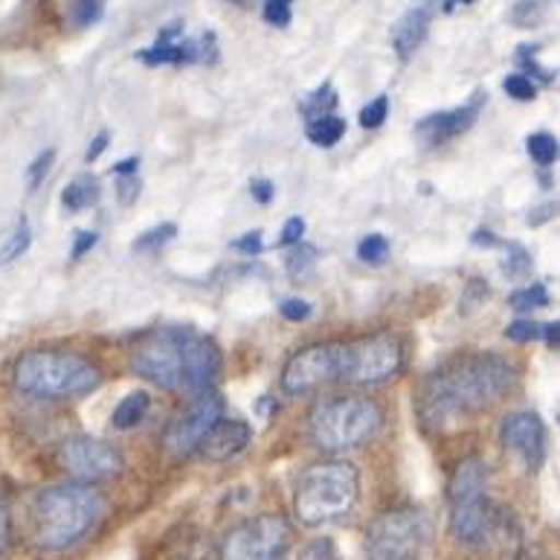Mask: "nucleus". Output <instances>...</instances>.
Masks as SVG:
<instances>
[{
	"instance_id": "nucleus-48",
	"label": "nucleus",
	"mask_w": 560,
	"mask_h": 560,
	"mask_svg": "<svg viewBox=\"0 0 560 560\" xmlns=\"http://www.w3.org/2000/svg\"><path fill=\"white\" fill-rule=\"evenodd\" d=\"M137 168H140V160L128 158V160H122V163H117V166L110 168V172H114V175H137Z\"/></svg>"
},
{
	"instance_id": "nucleus-49",
	"label": "nucleus",
	"mask_w": 560,
	"mask_h": 560,
	"mask_svg": "<svg viewBox=\"0 0 560 560\" xmlns=\"http://www.w3.org/2000/svg\"><path fill=\"white\" fill-rule=\"evenodd\" d=\"M474 242H477V244H497V238L491 235V230H477Z\"/></svg>"
},
{
	"instance_id": "nucleus-30",
	"label": "nucleus",
	"mask_w": 560,
	"mask_h": 560,
	"mask_svg": "<svg viewBox=\"0 0 560 560\" xmlns=\"http://www.w3.org/2000/svg\"><path fill=\"white\" fill-rule=\"evenodd\" d=\"M105 12V0H73L70 7V21L75 26H91L96 24Z\"/></svg>"
},
{
	"instance_id": "nucleus-41",
	"label": "nucleus",
	"mask_w": 560,
	"mask_h": 560,
	"mask_svg": "<svg viewBox=\"0 0 560 560\" xmlns=\"http://www.w3.org/2000/svg\"><path fill=\"white\" fill-rule=\"evenodd\" d=\"M119 177V186H117V192H119V201L126 203H135L137 201V195H140V180H137V175H117Z\"/></svg>"
},
{
	"instance_id": "nucleus-32",
	"label": "nucleus",
	"mask_w": 560,
	"mask_h": 560,
	"mask_svg": "<svg viewBox=\"0 0 560 560\" xmlns=\"http://www.w3.org/2000/svg\"><path fill=\"white\" fill-rule=\"evenodd\" d=\"M386 114H389V100L386 96H377L366 105V108L360 110V126L363 128H381L384 126Z\"/></svg>"
},
{
	"instance_id": "nucleus-44",
	"label": "nucleus",
	"mask_w": 560,
	"mask_h": 560,
	"mask_svg": "<svg viewBox=\"0 0 560 560\" xmlns=\"http://www.w3.org/2000/svg\"><path fill=\"white\" fill-rule=\"evenodd\" d=\"M250 195L259 203H270V201H273V195H277V186L261 177V180H253V184H250Z\"/></svg>"
},
{
	"instance_id": "nucleus-7",
	"label": "nucleus",
	"mask_w": 560,
	"mask_h": 560,
	"mask_svg": "<svg viewBox=\"0 0 560 560\" xmlns=\"http://www.w3.org/2000/svg\"><path fill=\"white\" fill-rule=\"evenodd\" d=\"M430 535L424 511L395 509L384 511L366 526V560H419Z\"/></svg>"
},
{
	"instance_id": "nucleus-11",
	"label": "nucleus",
	"mask_w": 560,
	"mask_h": 560,
	"mask_svg": "<svg viewBox=\"0 0 560 560\" xmlns=\"http://www.w3.org/2000/svg\"><path fill=\"white\" fill-rule=\"evenodd\" d=\"M224 419V398L212 389H201L198 398L189 404V410L180 412L172 424H168L166 435H163V447L168 456L175 459H186L198 453L201 442L207 439L212 427Z\"/></svg>"
},
{
	"instance_id": "nucleus-12",
	"label": "nucleus",
	"mask_w": 560,
	"mask_h": 560,
	"mask_svg": "<svg viewBox=\"0 0 560 560\" xmlns=\"http://www.w3.org/2000/svg\"><path fill=\"white\" fill-rule=\"evenodd\" d=\"M59 465L79 482H105L122 474V453L96 435H73L59 447Z\"/></svg>"
},
{
	"instance_id": "nucleus-28",
	"label": "nucleus",
	"mask_w": 560,
	"mask_h": 560,
	"mask_svg": "<svg viewBox=\"0 0 560 560\" xmlns=\"http://www.w3.org/2000/svg\"><path fill=\"white\" fill-rule=\"evenodd\" d=\"M30 244H33V233H30V224L21 221L15 233L9 235V242L3 244V250H0V268H7L15 259H21L26 250H30Z\"/></svg>"
},
{
	"instance_id": "nucleus-13",
	"label": "nucleus",
	"mask_w": 560,
	"mask_h": 560,
	"mask_svg": "<svg viewBox=\"0 0 560 560\" xmlns=\"http://www.w3.org/2000/svg\"><path fill=\"white\" fill-rule=\"evenodd\" d=\"M451 535L465 546H491L505 537V509L482 493L474 500L451 502Z\"/></svg>"
},
{
	"instance_id": "nucleus-24",
	"label": "nucleus",
	"mask_w": 560,
	"mask_h": 560,
	"mask_svg": "<svg viewBox=\"0 0 560 560\" xmlns=\"http://www.w3.org/2000/svg\"><path fill=\"white\" fill-rule=\"evenodd\" d=\"M526 151L537 166H552L558 160V140L552 135H546V131H537L526 140Z\"/></svg>"
},
{
	"instance_id": "nucleus-26",
	"label": "nucleus",
	"mask_w": 560,
	"mask_h": 560,
	"mask_svg": "<svg viewBox=\"0 0 560 560\" xmlns=\"http://www.w3.org/2000/svg\"><path fill=\"white\" fill-rule=\"evenodd\" d=\"M509 305L514 311L544 308V305H549V291H546V288L540 282L528 284V288H520V291L511 293Z\"/></svg>"
},
{
	"instance_id": "nucleus-50",
	"label": "nucleus",
	"mask_w": 560,
	"mask_h": 560,
	"mask_svg": "<svg viewBox=\"0 0 560 560\" xmlns=\"http://www.w3.org/2000/svg\"><path fill=\"white\" fill-rule=\"evenodd\" d=\"M468 3H474V0H447V3H444V9H453V7H468Z\"/></svg>"
},
{
	"instance_id": "nucleus-33",
	"label": "nucleus",
	"mask_w": 560,
	"mask_h": 560,
	"mask_svg": "<svg viewBox=\"0 0 560 560\" xmlns=\"http://www.w3.org/2000/svg\"><path fill=\"white\" fill-rule=\"evenodd\" d=\"M505 337L514 340V343H532V340L540 337V323H535V319H514L505 328Z\"/></svg>"
},
{
	"instance_id": "nucleus-5",
	"label": "nucleus",
	"mask_w": 560,
	"mask_h": 560,
	"mask_svg": "<svg viewBox=\"0 0 560 560\" xmlns=\"http://www.w3.org/2000/svg\"><path fill=\"white\" fill-rule=\"evenodd\" d=\"M102 384L100 366L91 360L61 349H33L15 363V386L33 398H79Z\"/></svg>"
},
{
	"instance_id": "nucleus-31",
	"label": "nucleus",
	"mask_w": 560,
	"mask_h": 560,
	"mask_svg": "<svg viewBox=\"0 0 560 560\" xmlns=\"http://www.w3.org/2000/svg\"><path fill=\"white\" fill-rule=\"evenodd\" d=\"M502 88H505V93H509L511 100H517V102H528V100H535V96H537V84L532 82L526 73L505 75Z\"/></svg>"
},
{
	"instance_id": "nucleus-29",
	"label": "nucleus",
	"mask_w": 560,
	"mask_h": 560,
	"mask_svg": "<svg viewBox=\"0 0 560 560\" xmlns=\"http://www.w3.org/2000/svg\"><path fill=\"white\" fill-rule=\"evenodd\" d=\"M386 256H389V242H386V235L369 233L366 238L358 244V259L366 261V265H384Z\"/></svg>"
},
{
	"instance_id": "nucleus-34",
	"label": "nucleus",
	"mask_w": 560,
	"mask_h": 560,
	"mask_svg": "<svg viewBox=\"0 0 560 560\" xmlns=\"http://www.w3.org/2000/svg\"><path fill=\"white\" fill-rule=\"evenodd\" d=\"M502 268L509 270L511 277H520V273L532 270V256L526 253V247H520V244L511 242L509 244V259L502 261Z\"/></svg>"
},
{
	"instance_id": "nucleus-42",
	"label": "nucleus",
	"mask_w": 560,
	"mask_h": 560,
	"mask_svg": "<svg viewBox=\"0 0 560 560\" xmlns=\"http://www.w3.org/2000/svg\"><path fill=\"white\" fill-rule=\"evenodd\" d=\"M96 242H100V235L93 233V230H75V242H73V259H82L84 253L91 250V247H96Z\"/></svg>"
},
{
	"instance_id": "nucleus-17",
	"label": "nucleus",
	"mask_w": 560,
	"mask_h": 560,
	"mask_svg": "<svg viewBox=\"0 0 560 560\" xmlns=\"http://www.w3.org/2000/svg\"><path fill=\"white\" fill-rule=\"evenodd\" d=\"M439 3L435 0H416L393 26V47L398 52V59H412V52L424 44L427 33H430V21H433Z\"/></svg>"
},
{
	"instance_id": "nucleus-8",
	"label": "nucleus",
	"mask_w": 560,
	"mask_h": 560,
	"mask_svg": "<svg viewBox=\"0 0 560 560\" xmlns=\"http://www.w3.org/2000/svg\"><path fill=\"white\" fill-rule=\"evenodd\" d=\"M404 340L398 335L381 331V335L358 337L351 343H343V375L340 381L358 386L386 384L404 369Z\"/></svg>"
},
{
	"instance_id": "nucleus-19",
	"label": "nucleus",
	"mask_w": 560,
	"mask_h": 560,
	"mask_svg": "<svg viewBox=\"0 0 560 560\" xmlns=\"http://www.w3.org/2000/svg\"><path fill=\"white\" fill-rule=\"evenodd\" d=\"M488 488V468L486 462L479 456H468L456 465L451 477V486H447V500L462 502L474 500V497H482Z\"/></svg>"
},
{
	"instance_id": "nucleus-23",
	"label": "nucleus",
	"mask_w": 560,
	"mask_h": 560,
	"mask_svg": "<svg viewBox=\"0 0 560 560\" xmlns=\"http://www.w3.org/2000/svg\"><path fill=\"white\" fill-rule=\"evenodd\" d=\"M335 108H337V93L331 84H323V88H317V91L311 93L308 100L300 105L302 117L308 119V122L317 117H326V114H335Z\"/></svg>"
},
{
	"instance_id": "nucleus-3",
	"label": "nucleus",
	"mask_w": 560,
	"mask_h": 560,
	"mask_svg": "<svg viewBox=\"0 0 560 560\" xmlns=\"http://www.w3.org/2000/svg\"><path fill=\"white\" fill-rule=\"evenodd\" d=\"M105 514V500L91 482H61L35 493L33 537L44 552H65L91 535Z\"/></svg>"
},
{
	"instance_id": "nucleus-14",
	"label": "nucleus",
	"mask_w": 560,
	"mask_h": 560,
	"mask_svg": "<svg viewBox=\"0 0 560 560\" xmlns=\"http://www.w3.org/2000/svg\"><path fill=\"white\" fill-rule=\"evenodd\" d=\"M145 65H195V61H212L215 59V35L207 33L198 42L184 38V26H166L158 35V42L151 44L149 50L137 56Z\"/></svg>"
},
{
	"instance_id": "nucleus-43",
	"label": "nucleus",
	"mask_w": 560,
	"mask_h": 560,
	"mask_svg": "<svg viewBox=\"0 0 560 560\" xmlns=\"http://www.w3.org/2000/svg\"><path fill=\"white\" fill-rule=\"evenodd\" d=\"M511 18H514V24L517 26H535L537 3H532V0H523V3H517V7H514Z\"/></svg>"
},
{
	"instance_id": "nucleus-4",
	"label": "nucleus",
	"mask_w": 560,
	"mask_h": 560,
	"mask_svg": "<svg viewBox=\"0 0 560 560\" xmlns=\"http://www.w3.org/2000/svg\"><path fill=\"white\" fill-rule=\"evenodd\" d=\"M360 500V474L351 462H317L300 474L293 491V514L300 526L319 528L343 520Z\"/></svg>"
},
{
	"instance_id": "nucleus-45",
	"label": "nucleus",
	"mask_w": 560,
	"mask_h": 560,
	"mask_svg": "<svg viewBox=\"0 0 560 560\" xmlns=\"http://www.w3.org/2000/svg\"><path fill=\"white\" fill-rule=\"evenodd\" d=\"M105 149H108V131H102V135L93 137V145H88V151H84V158H88V163H91V160L100 158V154Z\"/></svg>"
},
{
	"instance_id": "nucleus-36",
	"label": "nucleus",
	"mask_w": 560,
	"mask_h": 560,
	"mask_svg": "<svg viewBox=\"0 0 560 560\" xmlns=\"http://www.w3.org/2000/svg\"><path fill=\"white\" fill-rule=\"evenodd\" d=\"M52 160H56V151L47 149L44 154H38V158L30 163V172H26V177H30V189H38V184H42L44 177L50 175Z\"/></svg>"
},
{
	"instance_id": "nucleus-10",
	"label": "nucleus",
	"mask_w": 560,
	"mask_h": 560,
	"mask_svg": "<svg viewBox=\"0 0 560 560\" xmlns=\"http://www.w3.org/2000/svg\"><path fill=\"white\" fill-rule=\"evenodd\" d=\"M343 375V343H317L296 351L282 369V393L291 398L317 393Z\"/></svg>"
},
{
	"instance_id": "nucleus-25",
	"label": "nucleus",
	"mask_w": 560,
	"mask_h": 560,
	"mask_svg": "<svg viewBox=\"0 0 560 560\" xmlns=\"http://www.w3.org/2000/svg\"><path fill=\"white\" fill-rule=\"evenodd\" d=\"M314 261H317V247H311V244H291V250L284 256V268L291 277H305L311 268H314Z\"/></svg>"
},
{
	"instance_id": "nucleus-39",
	"label": "nucleus",
	"mask_w": 560,
	"mask_h": 560,
	"mask_svg": "<svg viewBox=\"0 0 560 560\" xmlns=\"http://www.w3.org/2000/svg\"><path fill=\"white\" fill-rule=\"evenodd\" d=\"M302 233H305V221H302L300 215L288 218L282 226V235H279V244H282V247H291V244L302 242Z\"/></svg>"
},
{
	"instance_id": "nucleus-47",
	"label": "nucleus",
	"mask_w": 560,
	"mask_h": 560,
	"mask_svg": "<svg viewBox=\"0 0 560 560\" xmlns=\"http://www.w3.org/2000/svg\"><path fill=\"white\" fill-rule=\"evenodd\" d=\"M540 335L546 337V343H549V349H558V343H560V323H546V326H540Z\"/></svg>"
},
{
	"instance_id": "nucleus-37",
	"label": "nucleus",
	"mask_w": 560,
	"mask_h": 560,
	"mask_svg": "<svg viewBox=\"0 0 560 560\" xmlns=\"http://www.w3.org/2000/svg\"><path fill=\"white\" fill-rule=\"evenodd\" d=\"M337 558H340V555H337L335 544H331L328 537L311 540V544L300 552V560H337Z\"/></svg>"
},
{
	"instance_id": "nucleus-1",
	"label": "nucleus",
	"mask_w": 560,
	"mask_h": 560,
	"mask_svg": "<svg viewBox=\"0 0 560 560\" xmlns=\"http://www.w3.org/2000/svg\"><path fill=\"white\" fill-rule=\"evenodd\" d=\"M514 366L500 354H462L435 369L419 393V419L430 430L491 407L509 389Z\"/></svg>"
},
{
	"instance_id": "nucleus-6",
	"label": "nucleus",
	"mask_w": 560,
	"mask_h": 560,
	"mask_svg": "<svg viewBox=\"0 0 560 560\" xmlns=\"http://www.w3.org/2000/svg\"><path fill=\"white\" fill-rule=\"evenodd\" d=\"M384 427V410L363 395H337L319 401L308 416L311 442L328 453L363 447Z\"/></svg>"
},
{
	"instance_id": "nucleus-16",
	"label": "nucleus",
	"mask_w": 560,
	"mask_h": 560,
	"mask_svg": "<svg viewBox=\"0 0 560 560\" xmlns=\"http://www.w3.org/2000/svg\"><path fill=\"white\" fill-rule=\"evenodd\" d=\"M482 102H486V93L477 91V96L459 108H451V110H439V114H430L427 119H421L416 131H419L421 140L427 142H444L451 140V137H459L465 135L474 122H477L479 110H482Z\"/></svg>"
},
{
	"instance_id": "nucleus-9",
	"label": "nucleus",
	"mask_w": 560,
	"mask_h": 560,
	"mask_svg": "<svg viewBox=\"0 0 560 560\" xmlns=\"http://www.w3.org/2000/svg\"><path fill=\"white\" fill-rule=\"evenodd\" d=\"M291 540L293 528L282 514H259L226 532L215 560H282Z\"/></svg>"
},
{
	"instance_id": "nucleus-51",
	"label": "nucleus",
	"mask_w": 560,
	"mask_h": 560,
	"mask_svg": "<svg viewBox=\"0 0 560 560\" xmlns=\"http://www.w3.org/2000/svg\"><path fill=\"white\" fill-rule=\"evenodd\" d=\"M230 3H235V7H247L250 0H230Z\"/></svg>"
},
{
	"instance_id": "nucleus-40",
	"label": "nucleus",
	"mask_w": 560,
	"mask_h": 560,
	"mask_svg": "<svg viewBox=\"0 0 560 560\" xmlns=\"http://www.w3.org/2000/svg\"><path fill=\"white\" fill-rule=\"evenodd\" d=\"M235 250L247 253V256H259L265 250V238H261V230H253V233L242 235V238H235L233 242Z\"/></svg>"
},
{
	"instance_id": "nucleus-21",
	"label": "nucleus",
	"mask_w": 560,
	"mask_h": 560,
	"mask_svg": "<svg viewBox=\"0 0 560 560\" xmlns=\"http://www.w3.org/2000/svg\"><path fill=\"white\" fill-rule=\"evenodd\" d=\"M151 407V395L137 389V393H128L122 401L117 404V410L110 416V424L117 427V430H131V427L140 424L145 416H149Z\"/></svg>"
},
{
	"instance_id": "nucleus-20",
	"label": "nucleus",
	"mask_w": 560,
	"mask_h": 560,
	"mask_svg": "<svg viewBox=\"0 0 560 560\" xmlns=\"http://www.w3.org/2000/svg\"><path fill=\"white\" fill-rule=\"evenodd\" d=\"M100 201V180L93 175H75L65 189H61V203L68 212H82Z\"/></svg>"
},
{
	"instance_id": "nucleus-2",
	"label": "nucleus",
	"mask_w": 560,
	"mask_h": 560,
	"mask_svg": "<svg viewBox=\"0 0 560 560\" xmlns=\"http://www.w3.org/2000/svg\"><path fill=\"white\" fill-rule=\"evenodd\" d=\"M131 366L151 384L177 393H201L221 372V351L192 328L166 326L151 331L131 351Z\"/></svg>"
},
{
	"instance_id": "nucleus-18",
	"label": "nucleus",
	"mask_w": 560,
	"mask_h": 560,
	"mask_svg": "<svg viewBox=\"0 0 560 560\" xmlns=\"http://www.w3.org/2000/svg\"><path fill=\"white\" fill-rule=\"evenodd\" d=\"M253 442V430L247 421L238 419H221L215 427H212L207 439L201 442L198 453H201L203 459L210 462H230L235 459L238 453H244L250 447Z\"/></svg>"
},
{
	"instance_id": "nucleus-46",
	"label": "nucleus",
	"mask_w": 560,
	"mask_h": 560,
	"mask_svg": "<svg viewBox=\"0 0 560 560\" xmlns=\"http://www.w3.org/2000/svg\"><path fill=\"white\" fill-rule=\"evenodd\" d=\"M7 544H9V511L7 505L0 502V555L7 552Z\"/></svg>"
},
{
	"instance_id": "nucleus-35",
	"label": "nucleus",
	"mask_w": 560,
	"mask_h": 560,
	"mask_svg": "<svg viewBox=\"0 0 560 560\" xmlns=\"http://www.w3.org/2000/svg\"><path fill=\"white\" fill-rule=\"evenodd\" d=\"M265 21L273 26H288L291 24V0H265L261 9Z\"/></svg>"
},
{
	"instance_id": "nucleus-22",
	"label": "nucleus",
	"mask_w": 560,
	"mask_h": 560,
	"mask_svg": "<svg viewBox=\"0 0 560 560\" xmlns=\"http://www.w3.org/2000/svg\"><path fill=\"white\" fill-rule=\"evenodd\" d=\"M346 135V119L337 117V114H326V117H317L308 122V140L319 149H331L337 142L343 140Z\"/></svg>"
},
{
	"instance_id": "nucleus-15",
	"label": "nucleus",
	"mask_w": 560,
	"mask_h": 560,
	"mask_svg": "<svg viewBox=\"0 0 560 560\" xmlns=\"http://www.w3.org/2000/svg\"><path fill=\"white\" fill-rule=\"evenodd\" d=\"M500 442L526 462L528 470L540 468L546 456V427L535 412H509L500 421Z\"/></svg>"
},
{
	"instance_id": "nucleus-27",
	"label": "nucleus",
	"mask_w": 560,
	"mask_h": 560,
	"mask_svg": "<svg viewBox=\"0 0 560 560\" xmlns=\"http://www.w3.org/2000/svg\"><path fill=\"white\" fill-rule=\"evenodd\" d=\"M177 235V226L175 224H158L151 226V230H145V233H140V238H135V253H158L163 244H168L172 238Z\"/></svg>"
},
{
	"instance_id": "nucleus-38",
	"label": "nucleus",
	"mask_w": 560,
	"mask_h": 560,
	"mask_svg": "<svg viewBox=\"0 0 560 560\" xmlns=\"http://www.w3.org/2000/svg\"><path fill=\"white\" fill-rule=\"evenodd\" d=\"M279 311H282L284 319H291V323H302V319L311 317V302L291 296V300H284L282 305H279Z\"/></svg>"
}]
</instances>
